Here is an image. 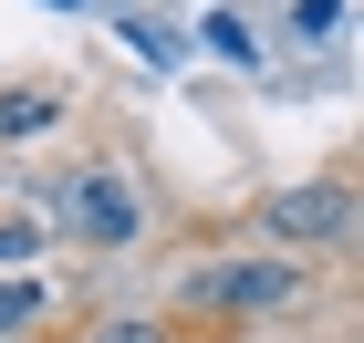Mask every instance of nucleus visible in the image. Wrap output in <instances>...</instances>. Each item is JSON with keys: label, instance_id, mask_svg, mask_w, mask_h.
<instances>
[{"label": "nucleus", "instance_id": "f257e3e1", "mask_svg": "<svg viewBox=\"0 0 364 343\" xmlns=\"http://www.w3.org/2000/svg\"><path fill=\"white\" fill-rule=\"evenodd\" d=\"M354 187L343 177H291V187H260L250 198V229L260 239H281V250H343L354 239Z\"/></svg>", "mask_w": 364, "mask_h": 343}, {"label": "nucleus", "instance_id": "f03ea898", "mask_svg": "<svg viewBox=\"0 0 364 343\" xmlns=\"http://www.w3.org/2000/svg\"><path fill=\"white\" fill-rule=\"evenodd\" d=\"M53 219L73 229L84 250H136L146 198H136V177H125V167H84V177H63V187H53Z\"/></svg>", "mask_w": 364, "mask_h": 343}, {"label": "nucleus", "instance_id": "7ed1b4c3", "mask_svg": "<svg viewBox=\"0 0 364 343\" xmlns=\"http://www.w3.org/2000/svg\"><path fill=\"white\" fill-rule=\"evenodd\" d=\"M291 291H302L291 260H219V271L188 281V302L198 312H271V302H291Z\"/></svg>", "mask_w": 364, "mask_h": 343}, {"label": "nucleus", "instance_id": "20e7f679", "mask_svg": "<svg viewBox=\"0 0 364 343\" xmlns=\"http://www.w3.org/2000/svg\"><path fill=\"white\" fill-rule=\"evenodd\" d=\"M53 125H63V94H42V84L0 94V146H21V136H53Z\"/></svg>", "mask_w": 364, "mask_h": 343}, {"label": "nucleus", "instance_id": "39448f33", "mask_svg": "<svg viewBox=\"0 0 364 343\" xmlns=\"http://www.w3.org/2000/svg\"><path fill=\"white\" fill-rule=\"evenodd\" d=\"M31 322H42V291H31V281H0V343L31 333Z\"/></svg>", "mask_w": 364, "mask_h": 343}, {"label": "nucleus", "instance_id": "423d86ee", "mask_svg": "<svg viewBox=\"0 0 364 343\" xmlns=\"http://www.w3.org/2000/svg\"><path fill=\"white\" fill-rule=\"evenodd\" d=\"M333 21H343V0H291V31L302 42H333Z\"/></svg>", "mask_w": 364, "mask_h": 343}, {"label": "nucleus", "instance_id": "0eeeda50", "mask_svg": "<svg viewBox=\"0 0 364 343\" xmlns=\"http://www.w3.org/2000/svg\"><path fill=\"white\" fill-rule=\"evenodd\" d=\"M208 53H229V62H260V42L240 21H229V11H208Z\"/></svg>", "mask_w": 364, "mask_h": 343}, {"label": "nucleus", "instance_id": "6e6552de", "mask_svg": "<svg viewBox=\"0 0 364 343\" xmlns=\"http://www.w3.org/2000/svg\"><path fill=\"white\" fill-rule=\"evenodd\" d=\"M84 343H167V322H136V312H125V322H105V333H84Z\"/></svg>", "mask_w": 364, "mask_h": 343}, {"label": "nucleus", "instance_id": "1a4fd4ad", "mask_svg": "<svg viewBox=\"0 0 364 343\" xmlns=\"http://www.w3.org/2000/svg\"><path fill=\"white\" fill-rule=\"evenodd\" d=\"M31 250H42V229H31V219H0V260H31Z\"/></svg>", "mask_w": 364, "mask_h": 343}, {"label": "nucleus", "instance_id": "9d476101", "mask_svg": "<svg viewBox=\"0 0 364 343\" xmlns=\"http://www.w3.org/2000/svg\"><path fill=\"white\" fill-rule=\"evenodd\" d=\"M354 239H364V208H354Z\"/></svg>", "mask_w": 364, "mask_h": 343}]
</instances>
